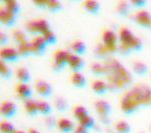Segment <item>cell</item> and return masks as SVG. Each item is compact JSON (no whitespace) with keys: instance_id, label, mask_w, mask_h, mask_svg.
<instances>
[{"instance_id":"6da1fadb","label":"cell","mask_w":151,"mask_h":133,"mask_svg":"<svg viewBox=\"0 0 151 133\" xmlns=\"http://www.w3.org/2000/svg\"><path fill=\"white\" fill-rule=\"evenodd\" d=\"M120 107L124 114L129 115V116L134 115L136 112L139 111V109L141 108V105L133 89L127 91V92L121 97Z\"/></svg>"},{"instance_id":"7a4b0ae2","label":"cell","mask_w":151,"mask_h":133,"mask_svg":"<svg viewBox=\"0 0 151 133\" xmlns=\"http://www.w3.org/2000/svg\"><path fill=\"white\" fill-rule=\"evenodd\" d=\"M132 89L139 100L141 107H151V87L142 84V85L133 87Z\"/></svg>"},{"instance_id":"3957f363","label":"cell","mask_w":151,"mask_h":133,"mask_svg":"<svg viewBox=\"0 0 151 133\" xmlns=\"http://www.w3.org/2000/svg\"><path fill=\"white\" fill-rule=\"evenodd\" d=\"M102 40H103V44L105 45V47L108 49L110 54L118 51L117 42H118V40H119V37H117L115 31L111 30V29H106V30H104L103 34H102Z\"/></svg>"},{"instance_id":"277c9868","label":"cell","mask_w":151,"mask_h":133,"mask_svg":"<svg viewBox=\"0 0 151 133\" xmlns=\"http://www.w3.org/2000/svg\"><path fill=\"white\" fill-rule=\"evenodd\" d=\"M70 54L65 50H58L55 53V61L52 65V68L55 73H58L60 72L65 66H68V62H69V57Z\"/></svg>"},{"instance_id":"5b68a950","label":"cell","mask_w":151,"mask_h":133,"mask_svg":"<svg viewBox=\"0 0 151 133\" xmlns=\"http://www.w3.org/2000/svg\"><path fill=\"white\" fill-rule=\"evenodd\" d=\"M31 50H32V56H41L47 51V43L45 42L43 36H35L30 41Z\"/></svg>"},{"instance_id":"8992f818","label":"cell","mask_w":151,"mask_h":133,"mask_svg":"<svg viewBox=\"0 0 151 133\" xmlns=\"http://www.w3.org/2000/svg\"><path fill=\"white\" fill-rule=\"evenodd\" d=\"M0 57L1 60L6 63H13L17 62L20 58V55L17 51V49H14L11 47H2L0 50Z\"/></svg>"},{"instance_id":"52a82bcc","label":"cell","mask_w":151,"mask_h":133,"mask_svg":"<svg viewBox=\"0 0 151 133\" xmlns=\"http://www.w3.org/2000/svg\"><path fill=\"white\" fill-rule=\"evenodd\" d=\"M0 113L5 119H11L17 113V106L12 101H3L0 105Z\"/></svg>"},{"instance_id":"ba28073f","label":"cell","mask_w":151,"mask_h":133,"mask_svg":"<svg viewBox=\"0 0 151 133\" xmlns=\"http://www.w3.org/2000/svg\"><path fill=\"white\" fill-rule=\"evenodd\" d=\"M35 90L40 97H42L45 99L50 98V96L52 95V92H53L52 86L50 85L47 81L41 80V79L35 82Z\"/></svg>"},{"instance_id":"9c48e42d","label":"cell","mask_w":151,"mask_h":133,"mask_svg":"<svg viewBox=\"0 0 151 133\" xmlns=\"http://www.w3.org/2000/svg\"><path fill=\"white\" fill-rule=\"evenodd\" d=\"M0 23L2 26H5L7 28L13 27L16 23V15L7 10L5 7H1V9H0Z\"/></svg>"},{"instance_id":"30bf717a","label":"cell","mask_w":151,"mask_h":133,"mask_svg":"<svg viewBox=\"0 0 151 133\" xmlns=\"http://www.w3.org/2000/svg\"><path fill=\"white\" fill-rule=\"evenodd\" d=\"M135 22L142 28L151 29V14L147 10H140L135 14Z\"/></svg>"},{"instance_id":"8fae6325","label":"cell","mask_w":151,"mask_h":133,"mask_svg":"<svg viewBox=\"0 0 151 133\" xmlns=\"http://www.w3.org/2000/svg\"><path fill=\"white\" fill-rule=\"evenodd\" d=\"M96 112L100 117H109L112 112V106L110 102L106 100H97L94 103Z\"/></svg>"},{"instance_id":"7c38bea8","label":"cell","mask_w":151,"mask_h":133,"mask_svg":"<svg viewBox=\"0 0 151 133\" xmlns=\"http://www.w3.org/2000/svg\"><path fill=\"white\" fill-rule=\"evenodd\" d=\"M68 66L70 67L72 71L79 72L84 68L85 61L81 56L76 55L74 53H70L69 57V62H68Z\"/></svg>"},{"instance_id":"4fadbf2b","label":"cell","mask_w":151,"mask_h":133,"mask_svg":"<svg viewBox=\"0 0 151 133\" xmlns=\"http://www.w3.org/2000/svg\"><path fill=\"white\" fill-rule=\"evenodd\" d=\"M16 93L19 96V98L22 99L23 101L29 100L31 99L32 96V90L29 87L28 84H24V83H18L16 85Z\"/></svg>"},{"instance_id":"5bb4252c","label":"cell","mask_w":151,"mask_h":133,"mask_svg":"<svg viewBox=\"0 0 151 133\" xmlns=\"http://www.w3.org/2000/svg\"><path fill=\"white\" fill-rule=\"evenodd\" d=\"M58 128L62 133H72L75 130V124L68 118H60L58 120Z\"/></svg>"},{"instance_id":"9a60e30c","label":"cell","mask_w":151,"mask_h":133,"mask_svg":"<svg viewBox=\"0 0 151 133\" xmlns=\"http://www.w3.org/2000/svg\"><path fill=\"white\" fill-rule=\"evenodd\" d=\"M131 10V4L130 2L122 0V1H119L116 5V13L118 14V16L120 18H125L127 17L130 13Z\"/></svg>"},{"instance_id":"2e32d148","label":"cell","mask_w":151,"mask_h":133,"mask_svg":"<svg viewBox=\"0 0 151 133\" xmlns=\"http://www.w3.org/2000/svg\"><path fill=\"white\" fill-rule=\"evenodd\" d=\"M24 109H25L26 114L31 117H35L37 114H40L38 111V101H35L33 99L24 101Z\"/></svg>"},{"instance_id":"e0dca14e","label":"cell","mask_w":151,"mask_h":133,"mask_svg":"<svg viewBox=\"0 0 151 133\" xmlns=\"http://www.w3.org/2000/svg\"><path fill=\"white\" fill-rule=\"evenodd\" d=\"M70 82L76 88L83 89L87 86V79L80 72H74L70 76Z\"/></svg>"},{"instance_id":"ac0fdd59","label":"cell","mask_w":151,"mask_h":133,"mask_svg":"<svg viewBox=\"0 0 151 133\" xmlns=\"http://www.w3.org/2000/svg\"><path fill=\"white\" fill-rule=\"evenodd\" d=\"M15 75L16 78L18 79L19 83H24V84H28L31 81V75L30 72L27 68L25 67H18L15 71Z\"/></svg>"},{"instance_id":"d6986e66","label":"cell","mask_w":151,"mask_h":133,"mask_svg":"<svg viewBox=\"0 0 151 133\" xmlns=\"http://www.w3.org/2000/svg\"><path fill=\"white\" fill-rule=\"evenodd\" d=\"M83 7H84V9L88 13L94 14V15L98 14L102 8L101 4L98 1H96V0H87V1H85L83 3Z\"/></svg>"},{"instance_id":"ffe728a7","label":"cell","mask_w":151,"mask_h":133,"mask_svg":"<svg viewBox=\"0 0 151 133\" xmlns=\"http://www.w3.org/2000/svg\"><path fill=\"white\" fill-rule=\"evenodd\" d=\"M133 73L138 76H145L149 72V68L144 62L142 61H134L132 63Z\"/></svg>"},{"instance_id":"44dd1931","label":"cell","mask_w":151,"mask_h":133,"mask_svg":"<svg viewBox=\"0 0 151 133\" xmlns=\"http://www.w3.org/2000/svg\"><path fill=\"white\" fill-rule=\"evenodd\" d=\"M134 36L135 35L132 33V31L127 27H122L119 31V40H120V43H123V44L130 45V42L132 41Z\"/></svg>"},{"instance_id":"7402d4cb","label":"cell","mask_w":151,"mask_h":133,"mask_svg":"<svg viewBox=\"0 0 151 133\" xmlns=\"http://www.w3.org/2000/svg\"><path fill=\"white\" fill-rule=\"evenodd\" d=\"M92 90L94 91L97 95H104L107 91L109 90L108 83H106L103 80H96L92 83Z\"/></svg>"},{"instance_id":"603a6c76","label":"cell","mask_w":151,"mask_h":133,"mask_svg":"<svg viewBox=\"0 0 151 133\" xmlns=\"http://www.w3.org/2000/svg\"><path fill=\"white\" fill-rule=\"evenodd\" d=\"M55 107L58 112H62V113H65L69 109V102L65 97L63 96H58V97L55 98Z\"/></svg>"},{"instance_id":"cb8c5ba5","label":"cell","mask_w":151,"mask_h":133,"mask_svg":"<svg viewBox=\"0 0 151 133\" xmlns=\"http://www.w3.org/2000/svg\"><path fill=\"white\" fill-rule=\"evenodd\" d=\"M70 48H72L74 54L79 55V56L84 55L87 53V45L81 40L74 41V42L72 43V46H70Z\"/></svg>"},{"instance_id":"d4e9b609","label":"cell","mask_w":151,"mask_h":133,"mask_svg":"<svg viewBox=\"0 0 151 133\" xmlns=\"http://www.w3.org/2000/svg\"><path fill=\"white\" fill-rule=\"evenodd\" d=\"M17 51L20 55V58H27L32 56V50H31V43L25 42L17 46Z\"/></svg>"},{"instance_id":"484cf974","label":"cell","mask_w":151,"mask_h":133,"mask_svg":"<svg viewBox=\"0 0 151 133\" xmlns=\"http://www.w3.org/2000/svg\"><path fill=\"white\" fill-rule=\"evenodd\" d=\"M12 38H13L14 42L17 44V46L22 44V43L28 42L26 33L24 32V31L20 30V29H16V30L13 31V33H12Z\"/></svg>"},{"instance_id":"4316f807","label":"cell","mask_w":151,"mask_h":133,"mask_svg":"<svg viewBox=\"0 0 151 133\" xmlns=\"http://www.w3.org/2000/svg\"><path fill=\"white\" fill-rule=\"evenodd\" d=\"M90 70H91V73L95 76H103L106 74L105 65L101 64L100 62H92L90 65Z\"/></svg>"},{"instance_id":"83f0119b","label":"cell","mask_w":151,"mask_h":133,"mask_svg":"<svg viewBox=\"0 0 151 133\" xmlns=\"http://www.w3.org/2000/svg\"><path fill=\"white\" fill-rule=\"evenodd\" d=\"M25 31L26 33L29 35L32 36H40V29H38V25H37V20H31L28 21L27 23L25 24Z\"/></svg>"},{"instance_id":"f1b7e54d","label":"cell","mask_w":151,"mask_h":133,"mask_svg":"<svg viewBox=\"0 0 151 133\" xmlns=\"http://www.w3.org/2000/svg\"><path fill=\"white\" fill-rule=\"evenodd\" d=\"M73 114H74V117L78 121H81L85 117L89 116V111H88L87 108L84 107V106L78 105V106H76L74 108V110H73Z\"/></svg>"},{"instance_id":"f546056e","label":"cell","mask_w":151,"mask_h":133,"mask_svg":"<svg viewBox=\"0 0 151 133\" xmlns=\"http://www.w3.org/2000/svg\"><path fill=\"white\" fill-rule=\"evenodd\" d=\"M0 75H1V78L5 79V80L10 79L13 75L12 69L7 65L6 62L2 61V60L0 61Z\"/></svg>"},{"instance_id":"4dcf8cb0","label":"cell","mask_w":151,"mask_h":133,"mask_svg":"<svg viewBox=\"0 0 151 133\" xmlns=\"http://www.w3.org/2000/svg\"><path fill=\"white\" fill-rule=\"evenodd\" d=\"M4 7L15 15H17L21 10L20 5L16 0H6V1H4Z\"/></svg>"},{"instance_id":"1f68e13d","label":"cell","mask_w":151,"mask_h":133,"mask_svg":"<svg viewBox=\"0 0 151 133\" xmlns=\"http://www.w3.org/2000/svg\"><path fill=\"white\" fill-rule=\"evenodd\" d=\"M38 111H40V114L47 117L52 115V109L50 103H47V101H38Z\"/></svg>"},{"instance_id":"d6a6232c","label":"cell","mask_w":151,"mask_h":133,"mask_svg":"<svg viewBox=\"0 0 151 133\" xmlns=\"http://www.w3.org/2000/svg\"><path fill=\"white\" fill-rule=\"evenodd\" d=\"M115 130L117 133H131V126L125 120H120L115 124Z\"/></svg>"},{"instance_id":"836d02e7","label":"cell","mask_w":151,"mask_h":133,"mask_svg":"<svg viewBox=\"0 0 151 133\" xmlns=\"http://www.w3.org/2000/svg\"><path fill=\"white\" fill-rule=\"evenodd\" d=\"M47 10L52 13H57L63 10V4L62 2L58 0H48L47 3Z\"/></svg>"},{"instance_id":"e575fe53","label":"cell","mask_w":151,"mask_h":133,"mask_svg":"<svg viewBox=\"0 0 151 133\" xmlns=\"http://www.w3.org/2000/svg\"><path fill=\"white\" fill-rule=\"evenodd\" d=\"M130 47L132 48L133 51L135 52H140L143 50V47H144V44H143V41L140 39L137 36H134L132 41L130 42Z\"/></svg>"},{"instance_id":"d590c367","label":"cell","mask_w":151,"mask_h":133,"mask_svg":"<svg viewBox=\"0 0 151 133\" xmlns=\"http://www.w3.org/2000/svg\"><path fill=\"white\" fill-rule=\"evenodd\" d=\"M37 25H38V29H40V35H45L47 32L52 30L50 26V23H48L45 19H37Z\"/></svg>"},{"instance_id":"8d00e7d4","label":"cell","mask_w":151,"mask_h":133,"mask_svg":"<svg viewBox=\"0 0 151 133\" xmlns=\"http://www.w3.org/2000/svg\"><path fill=\"white\" fill-rule=\"evenodd\" d=\"M80 122V125H82L83 127H85L86 129L90 130V129H93L95 127V119L92 116H87V117H85L84 119H82Z\"/></svg>"},{"instance_id":"74e56055","label":"cell","mask_w":151,"mask_h":133,"mask_svg":"<svg viewBox=\"0 0 151 133\" xmlns=\"http://www.w3.org/2000/svg\"><path fill=\"white\" fill-rule=\"evenodd\" d=\"M41 36H43V38H45V42L47 43V45H55V44H57L58 37H57V35L55 34V32H53L52 30H50L48 32L45 33V35H41Z\"/></svg>"},{"instance_id":"f35d334b","label":"cell","mask_w":151,"mask_h":133,"mask_svg":"<svg viewBox=\"0 0 151 133\" xmlns=\"http://www.w3.org/2000/svg\"><path fill=\"white\" fill-rule=\"evenodd\" d=\"M15 127L8 121H2L0 123V132L1 133H14Z\"/></svg>"},{"instance_id":"ab89813d","label":"cell","mask_w":151,"mask_h":133,"mask_svg":"<svg viewBox=\"0 0 151 133\" xmlns=\"http://www.w3.org/2000/svg\"><path fill=\"white\" fill-rule=\"evenodd\" d=\"M132 51H133L132 48L130 47L129 44H123V43H120V45L118 46V51L117 52L124 57H127L131 54Z\"/></svg>"},{"instance_id":"60d3db41","label":"cell","mask_w":151,"mask_h":133,"mask_svg":"<svg viewBox=\"0 0 151 133\" xmlns=\"http://www.w3.org/2000/svg\"><path fill=\"white\" fill-rule=\"evenodd\" d=\"M96 56L98 58H103V59H105V58L107 57V54H110V52L108 51V49H107L106 47H105V45H101V44H98L96 47Z\"/></svg>"},{"instance_id":"b9f144b4","label":"cell","mask_w":151,"mask_h":133,"mask_svg":"<svg viewBox=\"0 0 151 133\" xmlns=\"http://www.w3.org/2000/svg\"><path fill=\"white\" fill-rule=\"evenodd\" d=\"M45 125L47 126L48 130H52L55 129V127H58V121H55V117L53 116H47L45 120Z\"/></svg>"},{"instance_id":"7bdbcfd3","label":"cell","mask_w":151,"mask_h":133,"mask_svg":"<svg viewBox=\"0 0 151 133\" xmlns=\"http://www.w3.org/2000/svg\"><path fill=\"white\" fill-rule=\"evenodd\" d=\"M33 5L35 7H37L38 9H47V3H48V0H33L32 1Z\"/></svg>"},{"instance_id":"ee69618b","label":"cell","mask_w":151,"mask_h":133,"mask_svg":"<svg viewBox=\"0 0 151 133\" xmlns=\"http://www.w3.org/2000/svg\"><path fill=\"white\" fill-rule=\"evenodd\" d=\"M9 42V36L7 33L3 32V31H1V33H0V45H1L2 47H5L7 44H8Z\"/></svg>"},{"instance_id":"f6af8a7d","label":"cell","mask_w":151,"mask_h":133,"mask_svg":"<svg viewBox=\"0 0 151 133\" xmlns=\"http://www.w3.org/2000/svg\"><path fill=\"white\" fill-rule=\"evenodd\" d=\"M130 4L131 6L136 7V8H143L147 4V1L146 0H131Z\"/></svg>"},{"instance_id":"bcb514c9","label":"cell","mask_w":151,"mask_h":133,"mask_svg":"<svg viewBox=\"0 0 151 133\" xmlns=\"http://www.w3.org/2000/svg\"><path fill=\"white\" fill-rule=\"evenodd\" d=\"M73 133H89V130L86 129L85 127H83L82 125H78L77 127L75 128V130H74V132Z\"/></svg>"},{"instance_id":"7dc6e473","label":"cell","mask_w":151,"mask_h":133,"mask_svg":"<svg viewBox=\"0 0 151 133\" xmlns=\"http://www.w3.org/2000/svg\"><path fill=\"white\" fill-rule=\"evenodd\" d=\"M28 133H40V132L38 131V130H36V129H32V128H31V129H29Z\"/></svg>"},{"instance_id":"c3c4849f","label":"cell","mask_w":151,"mask_h":133,"mask_svg":"<svg viewBox=\"0 0 151 133\" xmlns=\"http://www.w3.org/2000/svg\"><path fill=\"white\" fill-rule=\"evenodd\" d=\"M14 133H25V132L22 131V130H15V132Z\"/></svg>"},{"instance_id":"681fc988","label":"cell","mask_w":151,"mask_h":133,"mask_svg":"<svg viewBox=\"0 0 151 133\" xmlns=\"http://www.w3.org/2000/svg\"><path fill=\"white\" fill-rule=\"evenodd\" d=\"M139 133H146V132H143V131H141V132H139Z\"/></svg>"},{"instance_id":"f907efd6","label":"cell","mask_w":151,"mask_h":133,"mask_svg":"<svg viewBox=\"0 0 151 133\" xmlns=\"http://www.w3.org/2000/svg\"><path fill=\"white\" fill-rule=\"evenodd\" d=\"M150 133H151V128H150Z\"/></svg>"}]
</instances>
